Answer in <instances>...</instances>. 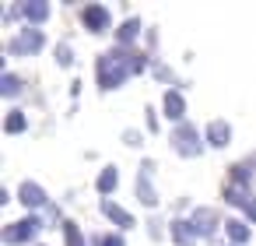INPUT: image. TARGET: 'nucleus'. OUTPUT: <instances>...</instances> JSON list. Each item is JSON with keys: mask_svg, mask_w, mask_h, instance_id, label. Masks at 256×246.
Segmentation results:
<instances>
[{"mask_svg": "<svg viewBox=\"0 0 256 246\" xmlns=\"http://www.w3.org/2000/svg\"><path fill=\"white\" fill-rule=\"evenodd\" d=\"M172 141H176V148H179L182 155H200V134H196V127L182 123V127L172 134Z\"/></svg>", "mask_w": 256, "mask_h": 246, "instance_id": "1", "label": "nucleus"}, {"mask_svg": "<svg viewBox=\"0 0 256 246\" xmlns=\"http://www.w3.org/2000/svg\"><path fill=\"white\" fill-rule=\"evenodd\" d=\"M39 232V218H25V221H11V228H4V242H25Z\"/></svg>", "mask_w": 256, "mask_h": 246, "instance_id": "2", "label": "nucleus"}, {"mask_svg": "<svg viewBox=\"0 0 256 246\" xmlns=\"http://www.w3.org/2000/svg\"><path fill=\"white\" fill-rule=\"evenodd\" d=\"M81 22H84V29H92V32H102V29L109 25V15H106V8H98V4H92V8H84V15H81Z\"/></svg>", "mask_w": 256, "mask_h": 246, "instance_id": "3", "label": "nucleus"}, {"mask_svg": "<svg viewBox=\"0 0 256 246\" xmlns=\"http://www.w3.org/2000/svg\"><path fill=\"white\" fill-rule=\"evenodd\" d=\"M207 141H210L214 148H224V144L232 141V127H228L224 120H214V123L207 127Z\"/></svg>", "mask_w": 256, "mask_h": 246, "instance_id": "4", "label": "nucleus"}, {"mask_svg": "<svg viewBox=\"0 0 256 246\" xmlns=\"http://www.w3.org/2000/svg\"><path fill=\"white\" fill-rule=\"evenodd\" d=\"M182 109H186L182 95H179V92H165V116H172V120H182Z\"/></svg>", "mask_w": 256, "mask_h": 246, "instance_id": "5", "label": "nucleus"}, {"mask_svg": "<svg viewBox=\"0 0 256 246\" xmlns=\"http://www.w3.org/2000/svg\"><path fill=\"white\" fill-rule=\"evenodd\" d=\"M102 211H106V214H109V218H112V221H120V225H123V228H130V225H134V218H130V214H126V211H123V207H116V204H112V200H102Z\"/></svg>", "mask_w": 256, "mask_h": 246, "instance_id": "6", "label": "nucleus"}, {"mask_svg": "<svg viewBox=\"0 0 256 246\" xmlns=\"http://www.w3.org/2000/svg\"><path fill=\"white\" fill-rule=\"evenodd\" d=\"M214 221H218V214H214L210 207H200V211L193 214V228L200 225V232H214Z\"/></svg>", "mask_w": 256, "mask_h": 246, "instance_id": "7", "label": "nucleus"}, {"mask_svg": "<svg viewBox=\"0 0 256 246\" xmlns=\"http://www.w3.org/2000/svg\"><path fill=\"white\" fill-rule=\"evenodd\" d=\"M22 200L36 207V204H42V200H46V193H42V190H39L36 183H22Z\"/></svg>", "mask_w": 256, "mask_h": 246, "instance_id": "8", "label": "nucleus"}, {"mask_svg": "<svg viewBox=\"0 0 256 246\" xmlns=\"http://www.w3.org/2000/svg\"><path fill=\"white\" fill-rule=\"evenodd\" d=\"M42 46V36L32 29V32H22V39L14 43V50H39Z\"/></svg>", "mask_w": 256, "mask_h": 246, "instance_id": "9", "label": "nucleus"}, {"mask_svg": "<svg viewBox=\"0 0 256 246\" xmlns=\"http://www.w3.org/2000/svg\"><path fill=\"white\" fill-rule=\"evenodd\" d=\"M116 183H120V172H116V169H106V172L98 176V190H102V193L116 190Z\"/></svg>", "mask_w": 256, "mask_h": 246, "instance_id": "10", "label": "nucleus"}, {"mask_svg": "<svg viewBox=\"0 0 256 246\" xmlns=\"http://www.w3.org/2000/svg\"><path fill=\"white\" fill-rule=\"evenodd\" d=\"M22 11H25V18H32V22H42V18L50 15V8H46V4H25Z\"/></svg>", "mask_w": 256, "mask_h": 246, "instance_id": "11", "label": "nucleus"}, {"mask_svg": "<svg viewBox=\"0 0 256 246\" xmlns=\"http://www.w3.org/2000/svg\"><path fill=\"white\" fill-rule=\"evenodd\" d=\"M228 235H232L235 242H246V239H249V228H246L242 221H228Z\"/></svg>", "mask_w": 256, "mask_h": 246, "instance_id": "12", "label": "nucleus"}, {"mask_svg": "<svg viewBox=\"0 0 256 246\" xmlns=\"http://www.w3.org/2000/svg\"><path fill=\"white\" fill-rule=\"evenodd\" d=\"M64 235H67V246H84V239H81V232H78V225H74V221H67V225H64Z\"/></svg>", "mask_w": 256, "mask_h": 246, "instance_id": "13", "label": "nucleus"}, {"mask_svg": "<svg viewBox=\"0 0 256 246\" xmlns=\"http://www.w3.org/2000/svg\"><path fill=\"white\" fill-rule=\"evenodd\" d=\"M137 32H140V22H126V25L120 29V43H130Z\"/></svg>", "mask_w": 256, "mask_h": 246, "instance_id": "14", "label": "nucleus"}, {"mask_svg": "<svg viewBox=\"0 0 256 246\" xmlns=\"http://www.w3.org/2000/svg\"><path fill=\"white\" fill-rule=\"evenodd\" d=\"M18 130H25V116L22 113H11L8 116V134H18Z\"/></svg>", "mask_w": 256, "mask_h": 246, "instance_id": "15", "label": "nucleus"}, {"mask_svg": "<svg viewBox=\"0 0 256 246\" xmlns=\"http://www.w3.org/2000/svg\"><path fill=\"white\" fill-rule=\"evenodd\" d=\"M4 95H18V78H14V74L4 78Z\"/></svg>", "mask_w": 256, "mask_h": 246, "instance_id": "16", "label": "nucleus"}, {"mask_svg": "<svg viewBox=\"0 0 256 246\" xmlns=\"http://www.w3.org/2000/svg\"><path fill=\"white\" fill-rule=\"evenodd\" d=\"M98 246H123V239H120V235H102Z\"/></svg>", "mask_w": 256, "mask_h": 246, "instance_id": "17", "label": "nucleus"}, {"mask_svg": "<svg viewBox=\"0 0 256 246\" xmlns=\"http://www.w3.org/2000/svg\"><path fill=\"white\" fill-rule=\"evenodd\" d=\"M56 53H60V57H56V60H60V64H64V67H67V64H70V46H60V50H56Z\"/></svg>", "mask_w": 256, "mask_h": 246, "instance_id": "18", "label": "nucleus"}]
</instances>
